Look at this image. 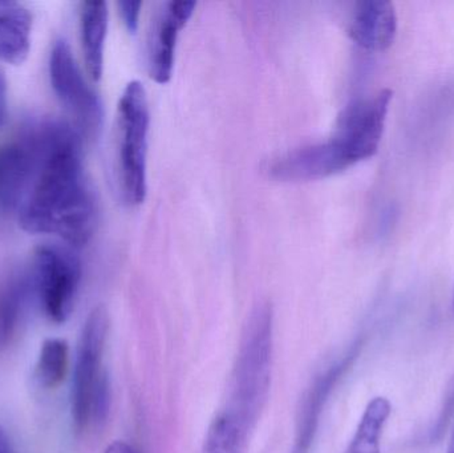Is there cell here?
<instances>
[{
  "label": "cell",
  "instance_id": "21",
  "mask_svg": "<svg viewBox=\"0 0 454 453\" xmlns=\"http://www.w3.org/2000/svg\"><path fill=\"white\" fill-rule=\"evenodd\" d=\"M0 453H16L8 439L7 433L0 427Z\"/></svg>",
  "mask_w": 454,
  "mask_h": 453
},
{
  "label": "cell",
  "instance_id": "6",
  "mask_svg": "<svg viewBox=\"0 0 454 453\" xmlns=\"http://www.w3.org/2000/svg\"><path fill=\"white\" fill-rule=\"evenodd\" d=\"M29 278L45 316L55 324H64L74 310L82 281L76 253L60 245L36 247Z\"/></svg>",
  "mask_w": 454,
  "mask_h": 453
},
{
  "label": "cell",
  "instance_id": "14",
  "mask_svg": "<svg viewBox=\"0 0 454 453\" xmlns=\"http://www.w3.org/2000/svg\"><path fill=\"white\" fill-rule=\"evenodd\" d=\"M32 294L29 273L13 276L0 290V348H7L15 337Z\"/></svg>",
  "mask_w": 454,
  "mask_h": 453
},
{
  "label": "cell",
  "instance_id": "12",
  "mask_svg": "<svg viewBox=\"0 0 454 453\" xmlns=\"http://www.w3.org/2000/svg\"><path fill=\"white\" fill-rule=\"evenodd\" d=\"M109 11L106 2H85L80 10V42L88 76L98 82L104 71V50Z\"/></svg>",
  "mask_w": 454,
  "mask_h": 453
},
{
  "label": "cell",
  "instance_id": "3",
  "mask_svg": "<svg viewBox=\"0 0 454 453\" xmlns=\"http://www.w3.org/2000/svg\"><path fill=\"white\" fill-rule=\"evenodd\" d=\"M271 366L272 309L261 302L251 310L240 338L229 410L247 433L258 422L269 399Z\"/></svg>",
  "mask_w": 454,
  "mask_h": 453
},
{
  "label": "cell",
  "instance_id": "19",
  "mask_svg": "<svg viewBox=\"0 0 454 453\" xmlns=\"http://www.w3.org/2000/svg\"><path fill=\"white\" fill-rule=\"evenodd\" d=\"M8 108V87L4 71L0 68V127L4 124Z\"/></svg>",
  "mask_w": 454,
  "mask_h": 453
},
{
  "label": "cell",
  "instance_id": "2",
  "mask_svg": "<svg viewBox=\"0 0 454 453\" xmlns=\"http://www.w3.org/2000/svg\"><path fill=\"white\" fill-rule=\"evenodd\" d=\"M392 98L391 90H383L352 101L339 114L333 136L323 143L311 144L320 177L338 175L375 156L386 129Z\"/></svg>",
  "mask_w": 454,
  "mask_h": 453
},
{
  "label": "cell",
  "instance_id": "15",
  "mask_svg": "<svg viewBox=\"0 0 454 453\" xmlns=\"http://www.w3.org/2000/svg\"><path fill=\"white\" fill-rule=\"evenodd\" d=\"M391 411L388 399L373 398L365 407L354 438L344 453H381V438Z\"/></svg>",
  "mask_w": 454,
  "mask_h": 453
},
{
  "label": "cell",
  "instance_id": "7",
  "mask_svg": "<svg viewBox=\"0 0 454 453\" xmlns=\"http://www.w3.org/2000/svg\"><path fill=\"white\" fill-rule=\"evenodd\" d=\"M55 121L24 129L0 145V207L18 212L44 160Z\"/></svg>",
  "mask_w": 454,
  "mask_h": 453
},
{
  "label": "cell",
  "instance_id": "23",
  "mask_svg": "<svg viewBox=\"0 0 454 453\" xmlns=\"http://www.w3.org/2000/svg\"><path fill=\"white\" fill-rule=\"evenodd\" d=\"M453 316H454V293H453Z\"/></svg>",
  "mask_w": 454,
  "mask_h": 453
},
{
  "label": "cell",
  "instance_id": "5",
  "mask_svg": "<svg viewBox=\"0 0 454 453\" xmlns=\"http://www.w3.org/2000/svg\"><path fill=\"white\" fill-rule=\"evenodd\" d=\"M109 316L104 306L93 309L80 335L72 379V419L77 431L106 419L111 387L103 366Z\"/></svg>",
  "mask_w": 454,
  "mask_h": 453
},
{
  "label": "cell",
  "instance_id": "8",
  "mask_svg": "<svg viewBox=\"0 0 454 453\" xmlns=\"http://www.w3.org/2000/svg\"><path fill=\"white\" fill-rule=\"evenodd\" d=\"M48 72L53 92L74 117L77 130L90 137L98 135L103 124V105L98 93L88 84L67 40L59 39L53 44Z\"/></svg>",
  "mask_w": 454,
  "mask_h": 453
},
{
  "label": "cell",
  "instance_id": "4",
  "mask_svg": "<svg viewBox=\"0 0 454 453\" xmlns=\"http://www.w3.org/2000/svg\"><path fill=\"white\" fill-rule=\"evenodd\" d=\"M151 114L144 85L133 80L117 105L114 129V172L120 197L128 207L145 201L146 156Z\"/></svg>",
  "mask_w": 454,
  "mask_h": 453
},
{
  "label": "cell",
  "instance_id": "16",
  "mask_svg": "<svg viewBox=\"0 0 454 453\" xmlns=\"http://www.w3.org/2000/svg\"><path fill=\"white\" fill-rule=\"evenodd\" d=\"M247 435L239 420L227 410L210 425L202 453H245Z\"/></svg>",
  "mask_w": 454,
  "mask_h": 453
},
{
  "label": "cell",
  "instance_id": "18",
  "mask_svg": "<svg viewBox=\"0 0 454 453\" xmlns=\"http://www.w3.org/2000/svg\"><path fill=\"white\" fill-rule=\"evenodd\" d=\"M120 16H121L122 21H124L125 27L129 29L130 32H136L138 28V19H140V11L143 7L141 2H119Z\"/></svg>",
  "mask_w": 454,
  "mask_h": 453
},
{
  "label": "cell",
  "instance_id": "20",
  "mask_svg": "<svg viewBox=\"0 0 454 453\" xmlns=\"http://www.w3.org/2000/svg\"><path fill=\"white\" fill-rule=\"evenodd\" d=\"M104 453H140L136 451L132 446L125 443V441H114L111 446L106 449V451Z\"/></svg>",
  "mask_w": 454,
  "mask_h": 453
},
{
  "label": "cell",
  "instance_id": "17",
  "mask_svg": "<svg viewBox=\"0 0 454 453\" xmlns=\"http://www.w3.org/2000/svg\"><path fill=\"white\" fill-rule=\"evenodd\" d=\"M68 362L69 348L66 340L59 338L45 340L37 359V378L43 387H58L66 378Z\"/></svg>",
  "mask_w": 454,
  "mask_h": 453
},
{
  "label": "cell",
  "instance_id": "9",
  "mask_svg": "<svg viewBox=\"0 0 454 453\" xmlns=\"http://www.w3.org/2000/svg\"><path fill=\"white\" fill-rule=\"evenodd\" d=\"M194 8V2H167L152 20L146 63L149 76L159 84H167L172 77L178 35L193 15Z\"/></svg>",
  "mask_w": 454,
  "mask_h": 453
},
{
  "label": "cell",
  "instance_id": "13",
  "mask_svg": "<svg viewBox=\"0 0 454 453\" xmlns=\"http://www.w3.org/2000/svg\"><path fill=\"white\" fill-rule=\"evenodd\" d=\"M32 13L15 2H0V60L19 66L31 50Z\"/></svg>",
  "mask_w": 454,
  "mask_h": 453
},
{
  "label": "cell",
  "instance_id": "22",
  "mask_svg": "<svg viewBox=\"0 0 454 453\" xmlns=\"http://www.w3.org/2000/svg\"><path fill=\"white\" fill-rule=\"evenodd\" d=\"M447 453H454V430L452 438H450V446H448Z\"/></svg>",
  "mask_w": 454,
  "mask_h": 453
},
{
  "label": "cell",
  "instance_id": "11",
  "mask_svg": "<svg viewBox=\"0 0 454 453\" xmlns=\"http://www.w3.org/2000/svg\"><path fill=\"white\" fill-rule=\"evenodd\" d=\"M356 354L351 353L343 361L328 369L325 374L317 378L312 387L307 391L303 404L299 411L298 425H296L295 443L291 453H309L314 443L315 433L319 426L320 415L325 402L336 382L340 379L347 369L351 366Z\"/></svg>",
  "mask_w": 454,
  "mask_h": 453
},
{
  "label": "cell",
  "instance_id": "1",
  "mask_svg": "<svg viewBox=\"0 0 454 453\" xmlns=\"http://www.w3.org/2000/svg\"><path fill=\"white\" fill-rule=\"evenodd\" d=\"M98 199L85 172L82 133L56 121L44 160L18 209L19 223L32 234H51L71 247L90 241L98 226Z\"/></svg>",
  "mask_w": 454,
  "mask_h": 453
},
{
  "label": "cell",
  "instance_id": "10",
  "mask_svg": "<svg viewBox=\"0 0 454 453\" xmlns=\"http://www.w3.org/2000/svg\"><path fill=\"white\" fill-rule=\"evenodd\" d=\"M397 34L395 5L386 0H364L355 4L348 23V36L370 52H381L394 44Z\"/></svg>",
  "mask_w": 454,
  "mask_h": 453
}]
</instances>
